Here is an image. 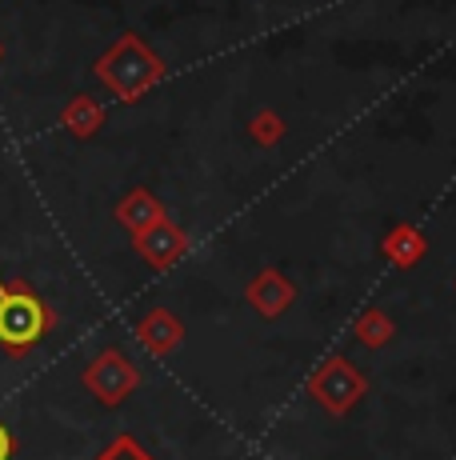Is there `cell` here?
Listing matches in <instances>:
<instances>
[{
  "mask_svg": "<svg viewBox=\"0 0 456 460\" xmlns=\"http://www.w3.org/2000/svg\"><path fill=\"white\" fill-rule=\"evenodd\" d=\"M52 329H57V313L29 280H0V349L8 357H29Z\"/></svg>",
  "mask_w": 456,
  "mask_h": 460,
  "instance_id": "1",
  "label": "cell"
},
{
  "mask_svg": "<svg viewBox=\"0 0 456 460\" xmlns=\"http://www.w3.org/2000/svg\"><path fill=\"white\" fill-rule=\"evenodd\" d=\"M96 76H101V81L109 84L117 96L133 101L136 93H145V88L153 84V76H161V65L140 49L136 37H125V40L112 44L101 60H96Z\"/></svg>",
  "mask_w": 456,
  "mask_h": 460,
  "instance_id": "2",
  "label": "cell"
},
{
  "mask_svg": "<svg viewBox=\"0 0 456 460\" xmlns=\"http://www.w3.org/2000/svg\"><path fill=\"white\" fill-rule=\"evenodd\" d=\"M133 385H136L133 365H128L117 349H104L101 357L84 368V388H89L96 401H104V404L125 401V396L133 393Z\"/></svg>",
  "mask_w": 456,
  "mask_h": 460,
  "instance_id": "3",
  "label": "cell"
},
{
  "mask_svg": "<svg viewBox=\"0 0 456 460\" xmlns=\"http://www.w3.org/2000/svg\"><path fill=\"white\" fill-rule=\"evenodd\" d=\"M60 125L73 132V137L84 140V137H92V132L104 125V109L96 101H89V96H73V104L60 112Z\"/></svg>",
  "mask_w": 456,
  "mask_h": 460,
  "instance_id": "4",
  "label": "cell"
},
{
  "mask_svg": "<svg viewBox=\"0 0 456 460\" xmlns=\"http://www.w3.org/2000/svg\"><path fill=\"white\" fill-rule=\"evenodd\" d=\"M153 217H156L153 197H145V192H133V197L120 205V220H125V225H133V228H140V233L148 228V220H153Z\"/></svg>",
  "mask_w": 456,
  "mask_h": 460,
  "instance_id": "5",
  "label": "cell"
},
{
  "mask_svg": "<svg viewBox=\"0 0 456 460\" xmlns=\"http://www.w3.org/2000/svg\"><path fill=\"white\" fill-rule=\"evenodd\" d=\"M172 249H177V236H172V228H156V233H140V252L148 256V261H164Z\"/></svg>",
  "mask_w": 456,
  "mask_h": 460,
  "instance_id": "6",
  "label": "cell"
},
{
  "mask_svg": "<svg viewBox=\"0 0 456 460\" xmlns=\"http://www.w3.org/2000/svg\"><path fill=\"white\" fill-rule=\"evenodd\" d=\"M96 460H148V456L140 453V448H136V445H133V440H128V437H120L117 445H109V448H104V453L96 456Z\"/></svg>",
  "mask_w": 456,
  "mask_h": 460,
  "instance_id": "7",
  "label": "cell"
},
{
  "mask_svg": "<svg viewBox=\"0 0 456 460\" xmlns=\"http://www.w3.org/2000/svg\"><path fill=\"white\" fill-rule=\"evenodd\" d=\"M16 453V440H13V432H8V424L0 420V460H13Z\"/></svg>",
  "mask_w": 456,
  "mask_h": 460,
  "instance_id": "8",
  "label": "cell"
},
{
  "mask_svg": "<svg viewBox=\"0 0 456 460\" xmlns=\"http://www.w3.org/2000/svg\"><path fill=\"white\" fill-rule=\"evenodd\" d=\"M0 60H4V44H0Z\"/></svg>",
  "mask_w": 456,
  "mask_h": 460,
  "instance_id": "9",
  "label": "cell"
}]
</instances>
